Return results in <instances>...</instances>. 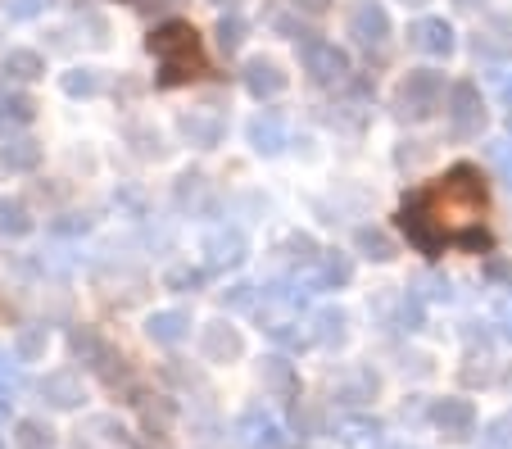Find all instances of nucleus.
Instances as JSON below:
<instances>
[{
  "label": "nucleus",
  "mask_w": 512,
  "mask_h": 449,
  "mask_svg": "<svg viewBox=\"0 0 512 449\" xmlns=\"http://www.w3.org/2000/svg\"><path fill=\"white\" fill-rule=\"evenodd\" d=\"M213 5H232V0H213Z\"/></svg>",
  "instance_id": "56"
},
{
  "label": "nucleus",
  "mask_w": 512,
  "mask_h": 449,
  "mask_svg": "<svg viewBox=\"0 0 512 449\" xmlns=\"http://www.w3.org/2000/svg\"><path fill=\"white\" fill-rule=\"evenodd\" d=\"M114 205H118V209H127V214H136V218L145 214V196L136 191V186H127V191H114Z\"/></svg>",
  "instance_id": "45"
},
{
  "label": "nucleus",
  "mask_w": 512,
  "mask_h": 449,
  "mask_svg": "<svg viewBox=\"0 0 512 449\" xmlns=\"http://www.w3.org/2000/svg\"><path fill=\"white\" fill-rule=\"evenodd\" d=\"M386 449H417V445H386Z\"/></svg>",
  "instance_id": "53"
},
{
  "label": "nucleus",
  "mask_w": 512,
  "mask_h": 449,
  "mask_svg": "<svg viewBox=\"0 0 512 449\" xmlns=\"http://www.w3.org/2000/svg\"><path fill=\"white\" fill-rule=\"evenodd\" d=\"M336 436L345 440V445H377L381 422H377V418H345V422H340Z\"/></svg>",
  "instance_id": "32"
},
{
  "label": "nucleus",
  "mask_w": 512,
  "mask_h": 449,
  "mask_svg": "<svg viewBox=\"0 0 512 449\" xmlns=\"http://www.w3.org/2000/svg\"><path fill=\"white\" fill-rule=\"evenodd\" d=\"M204 196V177L200 173H182L177 177V209H195Z\"/></svg>",
  "instance_id": "38"
},
{
  "label": "nucleus",
  "mask_w": 512,
  "mask_h": 449,
  "mask_svg": "<svg viewBox=\"0 0 512 449\" xmlns=\"http://www.w3.org/2000/svg\"><path fill=\"white\" fill-rule=\"evenodd\" d=\"M0 69H5V78H14V82H37V78H46V59H41L37 50L14 46V50H5Z\"/></svg>",
  "instance_id": "22"
},
{
  "label": "nucleus",
  "mask_w": 512,
  "mask_h": 449,
  "mask_svg": "<svg viewBox=\"0 0 512 449\" xmlns=\"http://www.w3.org/2000/svg\"><path fill=\"white\" fill-rule=\"evenodd\" d=\"M458 10H485V0H454Z\"/></svg>",
  "instance_id": "50"
},
{
  "label": "nucleus",
  "mask_w": 512,
  "mask_h": 449,
  "mask_svg": "<svg viewBox=\"0 0 512 449\" xmlns=\"http://www.w3.org/2000/svg\"><path fill=\"white\" fill-rule=\"evenodd\" d=\"M123 137H127V146H132V155H141V159H164L168 155L159 127H150V123H127Z\"/></svg>",
  "instance_id": "26"
},
{
  "label": "nucleus",
  "mask_w": 512,
  "mask_h": 449,
  "mask_svg": "<svg viewBox=\"0 0 512 449\" xmlns=\"http://www.w3.org/2000/svg\"><path fill=\"white\" fill-rule=\"evenodd\" d=\"M490 164L499 168V177L508 182V191H512V141H494V146H490Z\"/></svg>",
  "instance_id": "42"
},
{
  "label": "nucleus",
  "mask_w": 512,
  "mask_h": 449,
  "mask_svg": "<svg viewBox=\"0 0 512 449\" xmlns=\"http://www.w3.org/2000/svg\"><path fill=\"white\" fill-rule=\"evenodd\" d=\"M245 137H250L254 155H263V159L281 155V150L290 146V137H286V118H281L277 109H263V114H254V118H250V127H245Z\"/></svg>",
  "instance_id": "13"
},
{
  "label": "nucleus",
  "mask_w": 512,
  "mask_h": 449,
  "mask_svg": "<svg viewBox=\"0 0 512 449\" xmlns=\"http://www.w3.org/2000/svg\"><path fill=\"white\" fill-rule=\"evenodd\" d=\"M0 449H5V440H0Z\"/></svg>",
  "instance_id": "57"
},
{
  "label": "nucleus",
  "mask_w": 512,
  "mask_h": 449,
  "mask_svg": "<svg viewBox=\"0 0 512 449\" xmlns=\"http://www.w3.org/2000/svg\"><path fill=\"white\" fill-rule=\"evenodd\" d=\"M422 318H426V304L417 291L399 295V309H395V327L399 332H422Z\"/></svg>",
  "instance_id": "34"
},
{
  "label": "nucleus",
  "mask_w": 512,
  "mask_h": 449,
  "mask_svg": "<svg viewBox=\"0 0 512 449\" xmlns=\"http://www.w3.org/2000/svg\"><path fill=\"white\" fill-rule=\"evenodd\" d=\"M472 55L485 59V64H503L512 59V14H485V23L472 37Z\"/></svg>",
  "instance_id": "9"
},
{
  "label": "nucleus",
  "mask_w": 512,
  "mask_h": 449,
  "mask_svg": "<svg viewBox=\"0 0 512 449\" xmlns=\"http://www.w3.org/2000/svg\"><path fill=\"white\" fill-rule=\"evenodd\" d=\"M59 87H64V96H73V100H91L105 91V78H100L96 69H68L64 78H59Z\"/></svg>",
  "instance_id": "27"
},
{
  "label": "nucleus",
  "mask_w": 512,
  "mask_h": 449,
  "mask_svg": "<svg viewBox=\"0 0 512 449\" xmlns=\"http://www.w3.org/2000/svg\"><path fill=\"white\" fill-rule=\"evenodd\" d=\"M313 341L327 345V350H340L349 341V313L340 304H327V309L313 313Z\"/></svg>",
  "instance_id": "20"
},
{
  "label": "nucleus",
  "mask_w": 512,
  "mask_h": 449,
  "mask_svg": "<svg viewBox=\"0 0 512 449\" xmlns=\"http://www.w3.org/2000/svg\"><path fill=\"white\" fill-rule=\"evenodd\" d=\"M263 332H268L272 341H277L281 350H290V354L309 350V341H313V332H304L300 323H286V318H268V327H263Z\"/></svg>",
  "instance_id": "28"
},
{
  "label": "nucleus",
  "mask_w": 512,
  "mask_h": 449,
  "mask_svg": "<svg viewBox=\"0 0 512 449\" xmlns=\"http://www.w3.org/2000/svg\"><path fill=\"white\" fill-rule=\"evenodd\" d=\"M10 418V395H0V422Z\"/></svg>",
  "instance_id": "51"
},
{
  "label": "nucleus",
  "mask_w": 512,
  "mask_h": 449,
  "mask_svg": "<svg viewBox=\"0 0 512 449\" xmlns=\"http://www.w3.org/2000/svg\"><path fill=\"white\" fill-rule=\"evenodd\" d=\"M37 395L50 404V409H78L87 395H82V377L73 368H55V372H46V377L37 381Z\"/></svg>",
  "instance_id": "16"
},
{
  "label": "nucleus",
  "mask_w": 512,
  "mask_h": 449,
  "mask_svg": "<svg viewBox=\"0 0 512 449\" xmlns=\"http://www.w3.org/2000/svg\"><path fill=\"white\" fill-rule=\"evenodd\" d=\"M245 41V19L241 14H223L218 19V46H223V55H236Z\"/></svg>",
  "instance_id": "36"
},
{
  "label": "nucleus",
  "mask_w": 512,
  "mask_h": 449,
  "mask_svg": "<svg viewBox=\"0 0 512 449\" xmlns=\"http://www.w3.org/2000/svg\"><path fill=\"white\" fill-rule=\"evenodd\" d=\"M37 118V100L23 96V91H5L0 96V123H10V127H23Z\"/></svg>",
  "instance_id": "30"
},
{
  "label": "nucleus",
  "mask_w": 512,
  "mask_h": 449,
  "mask_svg": "<svg viewBox=\"0 0 512 449\" xmlns=\"http://www.w3.org/2000/svg\"><path fill=\"white\" fill-rule=\"evenodd\" d=\"M0 168H5V173H37L41 146L32 137H10L5 146H0Z\"/></svg>",
  "instance_id": "21"
},
{
  "label": "nucleus",
  "mask_w": 512,
  "mask_h": 449,
  "mask_svg": "<svg viewBox=\"0 0 512 449\" xmlns=\"http://www.w3.org/2000/svg\"><path fill=\"white\" fill-rule=\"evenodd\" d=\"M50 232H55V236H87L91 232V218L87 214H64V218H55V223H50Z\"/></svg>",
  "instance_id": "41"
},
{
  "label": "nucleus",
  "mask_w": 512,
  "mask_h": 449,
  "mask_svg": "<svg viewBox=\"0 0 512 449\" xmlns=\"http://www.w3.org/2000/svg\"><path fill=\"white\" fill-rule=\"evenodd\" d=\"M281 250H286V259L295 268H309L313 259H322V250H318V241H313L309 232H295V236H286V245H281Z\"/></svg>",
  "instance_id": "35"
},
{
  "label": "nucleus",
  "mask_w": 512,
  "mask_h": 449,
  "mask_svg": "<svg viewBox=\"0 0 512 449\" xmlns=\"http://www.w3.org/2000/svg\"><path fill=\"white\" fill-rule=\"evenodd\" d=\"M481 449H512V413L494 418L490 427L481 431Z\"/></svg>",
  "instance_id": "37"
},
{
  "label": "nucleus",
  "mask_w": 512,
  "mask_h": 449,
  "mask_svg": "<svg viewBox=\"0 0 512 449\" xmlns=\"http://www.w3.org/2000/svg\"><path fill=\"white\" fill-rule=\"evenodd\" d=\"M354 245H358V254H363V259H372V264H390V259L399 254L395 241H390L381 227H358V232H354Z\"/></svg>",
  "instance_id": "25"
},
{
  "label": "nucleus",
  "mask_w": 512,
  "mask_h": 449,
  "mask_svg": "<svg viewBox=\"0 0 512 449\" xmlns=\"http://www.w3.org/2000/svg\"><path fill=\"white\" fill-rule=\"evenodd\" d=\"M349 37L363 50H386V41H390L386 5H381V0H358L354 10H349Z\"/></svg>",
  "instance_id": "8"
},
{
  "label": "nucleus",
  "mask_w": 512,
  "mask_h": 449,
  "mask_svg": "<svg viewBox=\"0 0 512 449\" xmlns=\"http://www.w3.org/2000/svg\"><path fill=\"white\" fill-rule=\"evenodd\" d=\"M445 100V73L435 69H413L404 82L395 87V114L404 123H426Z\"/></svg>",
  "instance_id": "3"
},
{
  "label": "nucleus",
  "mask_w": 512,
  "mask_h": 449,
  "mask_svg": "<svg viewBox=\"0 0 512 449\" xmlns=\"http://www.w3.org/2000/svg\"><path fill=\"white\" fill-rule=\"evenodd\" d=\"M417 286H422V300H440V304L454 300V282H449V277H440V273H426Z\"/></svg>",
  "instance_id": "39"
},
{
  "label": "nucleus",
  "mask_w": 512,
  "mask_h": 449,
  "mask_svg": "<svg viewBox=\"0 0 512 449\" xmlns=\"http://www.w3.org/2000/svg\"><path fill=\"white\" fill-rule=\"evenodd\" d=\"M150 55L164 64V87L195 78V73L204 69L200 37H195V28L191 23H182V19H173V23H164V28L150 32Z\"/></svg>",
  "instance_id": "2"
},
{
  "label": "nucleus",
  "mask_w": 512,
  "mask_h": 449,
  "mask_svg": "<svg viewBox=\"0 0 512 449\" xmlns=\"http://www.w3.org/2000/svg\"><path fill=\"white\" fill-rule=\"evenodd\" d=\"M449 132H454L458 141H472L485 132V100L481 91L472 87V82H458L454 91H449Z\"/></svg>",
  "instance_id": "7"
},
{
  "label": "nucleus",
  "mask_w": 512,
  "mask_h": 449,
  "mask_svg": "<svg viewBox=\"0 0 512 449\" xmlns=\"http://www.w3.org/2000/svg\"><path fill=\"white\" fill-rule=\"evenodd\" d=\"M304 73L318 87H345L349 82V55L336 41H304Z\"/></svg>",
  "instance_id": "6"
},
{
  "label": "nucleus",
  "mask_w": 512,
  "mask_h": 449,
  "mask_svg": "<svg viewBox=\"0 0 512 449\" xmlns=\"http://www.w3.org/2000/svg\"><path fill=\"white\" fill-rule=\"evenodd\" d=\"M204 286V268H191V264H173L164 273V291L173 295H195Z\"/></svg>",
  "instance_id": "31"
},
{
  "label": "nucleus",
  "mask_w": 512,
  "mask_h": 449,
  "mask_svg": "<svg viewBox=\"0 0 512 449\" xmlns=\"http://www.w3.org/2000/svg\"><path fill=\"white\" fill-rule=\"evenodd\" d=\"M41 10H46V0H5V14H10L14 23H28V19H37Z\"/></svg>",
  "instance_id": "43"
},
{
  "label": "nucleus",
  "mask_w": 512,
  "mask_h": 449,
  "mask_svg": "<svg viewBox=\"0 0 512 449\" xmlns=\"http://www.w3.org/2000/svg\"><path fill=\"white\" fill-rule=\"evenodd\" d=\"M503 336H508V341H512V309L503 313Z\"/></svg>",
  "instance_id": "52"
},
{
  "label": "nucleus",
  "mask_w": 512,
  "mask_h": 449,
  "mask_svg": "<svg viewBox=\"0 0 512 449\" xmlns=\"http://www.w3.org/2000/svg\"><path fill=\"white\" fill-rule=\"evenodd\" d=\"M50 350V332L41 323H28L19 327V336H14V363H41Z\"/></svg>",
  "instance_id": "24"
},
{
  "label": "nucleus",
  "mask_w": 512,
  "mask_h": 449,
  "mask_svg": "<svg viewBox=\"0 0 512 449\" xmlns=\"http://www.w3.org/2000/svg\"><path fill=\"white\" fill-rule=\"evenodd\" d=\"M236 440L245 449H286V431H281L277 418H268L263 409H245L241 422H236Z\"/></svg>",
  "instance_id": "12"
},
{
  "label": "nucleus",
  "mask_w": 512,
  "mask_h": 449,
  "mask_svg": "<svg viewBox=\"0 0 512 449\" xmlns=\"http://www.w3.org/2000/svg\"><path fill=\"white\" fill-rule=\"evenodd\" d=\"M290 5H295L300 14H309V19H318V14L327 10V0H290Z\"/></svg>",
  "instance_id": "48"
},
{
  "label": "nucleus",
  "mask_w": 512,
  "mask_h": 449,
  "mask_svg": "<svg viewBox=\"0 0 512 449\" xmlns=\"http://www.w3.org/2000/svg\"><path fill=\"white\" fill-rule=\"evenodd\" d=\"M503 123H508V132H512V109H508V118H503Z\"/></svg>",
  "instance_id": "54"
},
{
  "label": "nucleus",
  "mask_w": 512,
  "mask_h": 449,
  "mask_svg": "<svg viewBox=\"0 0 512 449\" xmlns=\"http://www.w3.org/2000/svg\"><path fill=\"white\" fill-rule=\"evenodd\" d=\"M200 254L209 273H232V268H241L250 259V241H245L241 227H213V232H204Z\"/></svg>",
  "instance_id": "5"
},
{
  "label": "nucleus",
  "mask_w": 512,
  "mask_h": 449,
  "mask_svg": "<svg viewBox=\"0 0 512 449\" xmlns=\"http://www.w3.org/2000/svg\"><path fill=\"white\" fill-rule=\"evenodd\" d=\"M145 336L155 345H164V350H173V345H182L186 336H191V313L186 309H159L145 318Z\"/></svg>",
  "instance_id": "18"
},
{
  "label": "nucleus",
  "mask_w": 512,
  "mask_h": 449,
  "mask_svg": "<svg viewBox=\"0 0 512 449\" xmlns=\"http://www.w3.org/2000/svg\"><path fill=\"white\" fill-rule=\"evenodd\" d=\"M23 391V377H19V368H14L5 354H0V395H19Z\"/></svg>",
  "instance_id": "44"
},
{
  "label": "nucleus",
  "mask_w": 512,
  "mask_h": 449,
  "mask_svg": "<svg viewBox=\"0 0 512 449\" xmlns=\"http://www.w3.org/2000/svg\"><path fill=\"white\" fill-rule=\"evenodd\" d=\"M68 350H73V359L82 363V368H91V372H100V377L114 386L118 377H123V354H114L105 341H100V332L96 327H73L68 332Z\"/></svg>",
  "instance_id": "4"
},
{
  "label": "nucleus",
  "mask_w": 512,
  "mask_h": 449,
  "mask_svg": "<svg viewBox=\"0 0 512 449\" xmlns=\"http://www.w3.org/2000/svg\"><path fill=\"white\" fill-rule=\"evenodd\" d=\"M50 436H55V431H50L46 422H37V418L14 422V445L19 449H50Z\"/></svg>",
  "instance_id": "33"
},
{
  "label": "nucleus",
  "mask_w": 512,
  "mask_h": 449,
  "mask_svg": "<svg viewBox=\"0 0 512 449\" xmlns=\"http://www.w3.org/2000/svg\"><path fill=\"white\" fill-rule=\"evenodd\" d=\"M200 354H204V363H236L245 354V336L227 318H213L200 332Z\"/></svg>",
  "instance_id": "11"
},
{
  "label": "nucleus",
  "mask_w": 512,
  "mask_h": 449,
  "mask_svg": "<svg viewBox=\"0 0 512 449\" xmlns=\"http://www.w3.org/2000/svg\"><path fill=\"white\" fill-rule=\"evenodd\" d=\"M481 214H485V186L476 182L472 168H454L445 182L426 186L417 200L404 205V227L417 245L435 250L445 241L481 245Z\"/></svg>",
  "instance_id": "1"
},
{
  "label": "nucleus",
  "mask_w": 512,
  "mask_h": 449,
  "mask_svg": "<svg viewBox=\"0 0 512 449\" xmlns=\"http://www.w3.org/2000/svg\"><path fill=\"white\" fill-rule=\"evenodd\" d=\"M295 431H300V436H318V413L295 404Z\"/></svg>",
  "instance_id": "47"
},
{
  "label": "nucleus",
  "mask_w": 512,
  "mask_h": 449,
  "mask_svg": "<svg viewBox=\"0 0 512 449\" xmlns=\"http://www.w3.org/2000/svg\"><path fill=\"white\" fill-rule=\"evenodd\" d=\"M241 82H245V91H250L254 100H272V96H281L286 91V69H281L277 59H268V55H254L250 64L241 69Z\"/></svg>",
  "instance_id": "14"
},
{
  "label": "nucleus",
  "mask_w": 512,
  "mask_h": 449,
  "mask_svg": "<svg viewBox=\"0 0 512 449\" xmlns=\"http://www.w3.org/2000/svg\"><path fill=\"white\" fill-rule=\"evenodd\" d=\"M431 422H435V431H445L449 440H467L476 431V409H472V400H435Z\"/></svg>",
  "instance_id": "17"
},
{
  "label": "nucleus",
  "mask_w": 512,
  "mask_h": 449,
  "mask_svg": "<svg viewBox=\"0 0 512 449\" xmlns=\"http://www.w3.org/2000/svg\"><path fill=\"white\" fill-rule=\"evenodd\" d=\"M259 386L268 395L295 400V391H300V377H295V368H290L281 354H268V359H259Z\"/></svg>",
  "instance_id": "19"
},
{
  "label": "nucleus",
  "mask_w": 512,
  "mask_h": 449,
  "mask_svg": "<svg viewBox=\"0 0 512 449\" xmlns=\"http://www.w3.org/2000/svg\"><path fill=\"white\" fill-rule=\"evenodd\" d=\"M177 132H182L195 150H213V146H223V137H227V118L218 114V109H186V114L177 118Z\"/></svg>",
  "instance_id": "10"
},
{
  "label": "nucleus",
  "mask_w": 512,
  "mask_h": 449,
  "mask_svg": "<svg viewBox=\"0 0 512 449\" xmlns=\"http://www.w3.org/2000/svg\"><path fill=\"white\" fill-rule=\"evenodd\" d=\"M408 46L417 50V55H431V59H449L454 55V28H449L445 19H417L413 28H408Z\"/></svg>",
  "instance_id": "15"
},
{
  "label": "nucleus",
  "mask_w": 512,
  "mask_h": 449,
  "mask_svg": "<svg viewBox=\"0 0 512 449\" xmlns=\"http://www.w3.org/2000/svg\"><path fill=\"white\" fill-rule=\"evenodd\" d=\"M404 5H426V0H404Z\"/></svg>",
  "instance_id": "55"
},
{
  "label": "nucleus",
  "mask_w": 512,
  "mask_h": 449,
  "mask_svg": "<svg viewBox=\"0 0 512 449\" xmlns=\"http://www.w3.org/2000/svg\"><path fill=\"white\" fill-rule=\"evenodd\" d=\"M223 304H227V309H254V304H259V286H245V282L227 286Z\"/></svg>",
  "instance_id": "40"
},
{
  "label": "nucleus",
  "mask_w": 512,
  "mask_h": 449,
  "mask_svg": "<svg viewBox=\"0 0 512 449\" xmlns=\"http://www.w3.org/2000/svg\"><path fill=\"white\" fill-rule=\"evenodd\" d=\"M349 277H354L349 254H340V250L322 254V268H318V286H322V291H331V286H349Z\"/></svg>",
  "instance_id": "29"
},
{
  "label": "nucleus",
  "mask_w": 512,
  "mask_h": 449,
  "mask_svg": "<svg viewBox=\"0 0 512 449\" xmlns=\"http://www.w3.org/2000/svg\"><path fill=\"white\" fill-rule=\"evenodd\" d=\"M32 214H28V205L23 200H14V196H0V236L5 241H23V236H32Z\"/></svg>",
  "instance_id": "23"
},
{
  "label": "nucleus",
  "mask_w": 512,
  "mask_h": 449,
  "mask_svg": "<svg viewBox=\"0 0 512 449\" xmlns=\"http://www.w3.org/2000/svg\"><path fill=\"white\" fill-rule=\"evenodd\" d=\"M494 87H499V96H503V100H512V69H503L499 78H494Z\"/></svg>",
  "instance_id": "49"
},
{
  "label": "nucleus",
  "mask_w": 512,
  "mask_h": 449,
  "mask_svg": "<svg viewBox=\"0 0 512 449\" xmlns=\"http://www.w3.org/2000/svg\"><path fill=\"white\" fill-rule=\"evenodd\" d=\"M485 277L512 291V264H508V259H490V264H485Z\"/></svg>",
  "instance_id": "46"
}]
</instances>
